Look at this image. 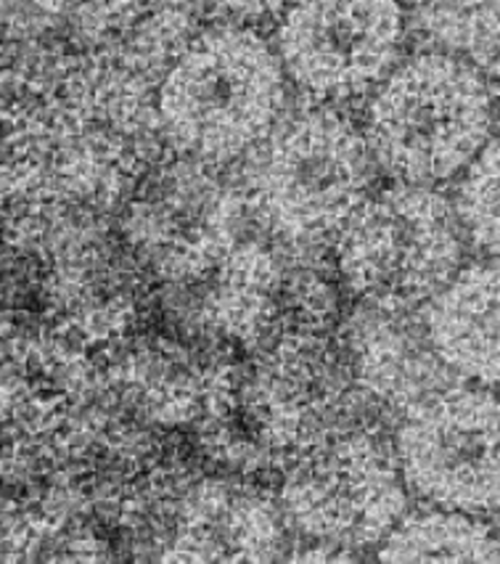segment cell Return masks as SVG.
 Returning a JSON list of instances; mask_svg holds the SVG:
<instances>
[{"label": "cell", "instance_id": "8", "mask_svg": "<svg viewBox=\"0 0 500 564\" xmlns=\"http://www.w3.org/2000/svg\"><path fill=\"white\" fill-rule=\"evenodd\" d=\"M424 329L447 369L500 387V262L460 268L426 305Z\"/></svg>", "mask_w": 500, "mask_h": 564}, {"label": "cell", "instance_id": "7", "mask_svg": "<svg viewBox=\"0 0 500 564\" xmlns=\"http://www.w3.org/2000/svg\"><path fill=\"white\" fill-rule=\"evenodd\" d=\"M400 462L368 437L315 451L286 477L281 501L302 533L339 546H366L392 533L405 514Z\"/></svg>", "mask_w": 500, "mask_h": 564}, {"label": "cell", "instance_id": "14", "mask_svg": "<svg viewBox=\"0 0 500 564\" xmlns=\"http://www.w3.org/2000/svg\"><path fill=\"white\" fill-rule=\"evenodd\" d=\"M207 9L217 11V14L230 17V19H262L279 14L284 6L292 3V0H202Z\"/></svg>", "mask_w": 500, "mask_h": 564}, {"label": "cell", "instance_id": "12", "mask_svg": "<svg viewBox=\"0 0 500 564\" xmlns=\"http://www.w3.org/2000/svg\"><path fill=\"white\" fill-rule=\"evenodd\" d=\"M411 17L443 48L482 56L500 45V0H411Z\"/></svg>", "mask_w": 500, "mask_h": 564}, {"label": "cell", "instance_id": "6", "mask_svg": "<svg viewBox=\"0 0 500 564\" xmlns=\"http://www.w3.org/2000/svg\"><path fill=\"white\" fill-rule=\"evenodd\" d=\"M403 35L400 0H292L279 28V54L300 88L350 98L390 75Z\"/></svg>", "mask_w": 500, "mask_h": 564}, {"label": "cell", "instance_id": "10", "mask_svg": "<svg viewBox=\"0 0 500 564\" xmlns=\"http://www.w3.org/2000/svg\"><path fill=\"white\" fill-rule=\"evenodd\" d=\"M273 522L258 503L220 496V509L209 507L183 530L167 562H260L273 549Z\"/></svg>", "mask_w": 500, "mask_h": 564}, {"label": "cell", "instance_id": "11", "mask_svg": "<svg viewBox=\"0 0 500 564\" xmlns=\"http://www.w3.org/2000/svg\"><path fill=\"white\" fill-rule=\"evenodd\" d=\"M371 343L363 350V366L366 377L379 387L384 395L394 400H424L432 395V387H426V377L437 373L439 360L434 350L430 337L413 339V332H403L398 326L387 321V326H379V332H373V337H368ZM439 392V390H437Z\"/></svg>", "mask_w": 500, "mask_h": 564}, {"label": "cell", "instance_id": "3", "mask_svg": "<svg viewBox=\"0 0 500 564\" xmlns=\"http://www.w3.org/2000/svg\"><path fill=\"white\" fill-rule=\"evenodd\" d=\"M460 228L456 207L424 186L371 196L339 234L345 284L371 307L413 311L458 273Z\"/></svg>", "mask_w": 500, "mask_h": 564}, {"label": "cell", "instance_id": "1", "mask_svg": "<svg viewBox=\"0 0 500 564\" xmlns=\"http://www.w3.org/2000/svg\"><path fill=\"white\" fill-rule=\"evenodd\" d=\"M492 98L479 72L447 54H421L387 77L368 111L373 160L398 181L437 183L490 143Z\"/></svg>", "mask_w": 500, "mask_h": 564}, {"label": "cell", "instance_id": "5", "mask_svg": "<svg viewBox=\"0 0 500 564\" xmlns=\"http://www.w3.org/2000/svg\"><path fill=\"white\" fill-rule=\"evenodd\" d=\"M394 448L407 488L434 507L500 511L498 387H445L419 400Z\"/></svg>", "mask_w": 500, "mask_h": 564}, {"label": "cell", "instance_id": "4", "mask_svg": "<svg viewBox=\"0 0 500 564\" xmlns=\"http://www.w3.org/2000/svg\"><path fill=\"white\" fill-rule=\"evenodd\" d=\"M373 152L334 111H307L268 138L249 175L262 220L286 239L318 241L341 231L366 202Z\"/></svg>", "mask_w": 500, "mask_h": 564}, {"label": "cell", "instance_id": "9", "mask_svg": "<svg viewBox=\"0 0 500 564\" xmlns=\"http://www.w3.org/2000/svg\"><path fill=\"white\" fill-rule=\"evenodd\" d=\"M381 562H500V538L458 509H424L403 514L379 551Z\"/></svg>", "mask_w": 500, "mask_h": 564}, {"label": "cell", "instance_id": "2", "mask_svg": "<svg viewBox=\"0 0 500 564\" xmlns=\"http://www.w3.org/2000/svg\"><path fill=\"white\" fill-rule=\"evenodd\" d=\"M284 107L281 62L258 32H204L167 72L160 115L177 147L233 160L271 133Z\"/></svg>", "mask_w": 500, "mask_h": 564}, {"label": "cell", "instance_id": "13", "mask_svg": "<svg viewBox=\"0 0 500 564\" xmlns=\"http://www.w3.org/2000/svg\"><path fill=\"white\" fill-rule=\"evenodd\" d=\"M456 213L474 245L500 258V135L492 138L466 170Z\"/></svg>", "mask_w": 500, "mask_h": 564}, {"label": "cell", "instance_id": "15", "mask_svg": "<svg viewBox=\"0 0 500 564\" xmlns=\"http://www.w3.org/2000/svg\"><path fill=\"white\" fill-rule=\"evenodd\" d=\"M492 85H496V96L500 101V45L496 51V58H492Z\"/></svg>", "mask_w": 500, "mask_h": 564}]
</instances>
